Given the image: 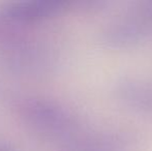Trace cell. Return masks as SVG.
I'll return each instance as SVG.
<instances>
[{
    "label": "cell",
    "instance_id": "obj_1",
    "mask_svg": "<svg viewBox=\"0 0 152 151\" xmlns=\"http://www.w3.org/2000/svg\"><path fill=\"white\" fill-rule=\"evenodd\" d=\"M68 6L63 0H28L15 2L6 8V16L17 22H34L59 14Z\"/></svg>",
    "mask_w": 152,
    "mask_h": 151
}]
</instances>
